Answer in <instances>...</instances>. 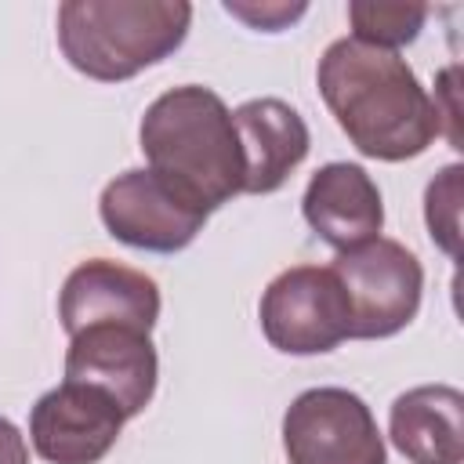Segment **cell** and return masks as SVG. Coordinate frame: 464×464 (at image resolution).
Masks as SVG:
<instances>
[{
	"instance_id": "obj_9",
	"label": "cell",
	"mask_w": 464,
	"mask_h": 464,
	"mask_svg": "<svg viewBox=\"0 0 464 464\" xmlns=\"http://www.w3.org/2000/svg\"><path fill=\"white\" fill-rule=\"evenodd\" d=\"M156 373H160V362H156V348L145 330L105 323V326H87L69 337L65 381H83V384L102 388L105 395L120 402L127 420L138 417L152 402Z\"/></svg>"
},
{
	"instance_id": "obj_15",
	"label": "cell",
	"mask_w": 464,
	"mask_h": 464,
	"mask_svg": "<svg viewBox=\"0 0 464 464\" xmlns=\"http://www.w3.org/2000/svg\"><path fill=\"white\" fill-rule=\"evenodd\" d=\"M457 199H460V167H446L439 170V178L428 185V225L442 218V228H446V239L457 246Z\"/></svg>"
},
{
	"instance_id": "obj_4",
	"label": "cell",
	"mask_w": 464,
	"mask_h": 464,
	"mask_svg": "<svg viewBox=\"0 0 464 464\" xmlns=\"http://www.w3.org/2000/svg\"><path fill=\"white\" fill-rule=\"evenodd\" d=\"M337 276L348 312H352V337L373 341L406 330L417 319L424 268L413 250L399 239L373 236L352 250H341L330 265Z\"/></svg>"
},
{
	"instance_id": "obj_1",
	"label": "cell",
	"mask_w": 464,
	"mask_h": 464,
	"mask_svg": "<svg viewBox=\"0 0 464 464\" xmlns=\"http://www.w3.org/2000/svg\"><path fill=\"white\" fill-rule=\"evenodd\" d=\"M315 80L337 127L370 160H413L439 138V105L399 51L355 36L334 40L319 58Z\"/></svg>"
},
{
	"instance_id": "obj_11",
	"label": "cell",
	"mask_w": 464,
	"mask_h": 464,
	"mask_svg": "<svg viewBox=\"0 0 464 464\" xmlns=\"http://www.w3.org/2000/svg\"><path fill=\"white\" fill-rule=\"evenodd\" d=\"M239 156H243V192H276L308 156V127L297 109L279 98H250L232 109Z\"/></svg>"
},
{
	"instance_id": "obj_5",
	"label": "cell",
	"mask_w": 464,
	"mask_h": 464,
	"mask_svg": "<svg viewBox=\"0 0 464 464\" xmlns=\"http://www.w3.org/2000/svg\"><path fill=\"white\" fill-rule=\"evenodd\" d=\"M261 330L276 352L323 355L352 337L348 297L330 268L297 265L279 272L261 294Z\"/></svg>"
},
{
	"instance_id": "obj_2",
	"label": "cell",
	"mask_w": 464,
	"mask_h": 464,
	"mask_svg": "<svg viewBox=\"0 0 464 464\" xmlns=\"http://www.w3.org/2000/svg\"><path fill=\"white\" fill-rule=\"evenodd\" d=\"M149 170L185 203L210 214L243 192V156L232 109L210 87L163 91L138 127Z\"/></svg>"
},
{
	"instance_id": "obj_6",
	"label": "cell",
	"mask_w": 464,
	"mask_h": 464,
	"mask_svg": "<svg viewBox=\"0 0 464 464\" xmlns=\"http://www.w3.org/2000/svg\"><path fill=\"white\" fill-rule=\"evenodd\" d=\"M290 464H388L370 406L348 388H308L283 413Z\"/></svg>"
},
{
	"instance_id": "obj_16",
	"label": "cell",
	"mask_w": 464,
	"mask_h": 464,
	"mask_svg": "<svg viewBox=\"0 0 464 464\" xmlns=\"http://www.w3.org/2000/svg\"><path fill=\"white\" fill-rule=\"evenodd\" d=\"M225 11L228 14H236V18H243V22H250L254 29H265V33H276V29H283L286 22H294V18H301L304 14V4H261V7H250V4H225Z\"/></svg>"
},
{
	"instance_id": "obj_10",
	"label": "cell",
	"mask_w": 464,
	"mask_h": 464,
	"mask_svg": "<svg viewBox=\"0 0 464 464\" xmlns=\"http://www.w3.org/2000/svg\"><path fill=\"white\" fill-rule=\"evenodd\" d=\"M58 319L69 337L105 323L149 334L160 319V286L138 268L94 257L69 272L58 301Z\"/></svg>"
},
{
	"instance_id": "obj_7",
	"label": "cell",
	"mask_w": 464,
	"mask_h": 464,
	"mask_svg": "<svg viewBox=\"0 0 464 464\" xmlns=\"http://www.w3.org/2000/svg\"><path fill=\"white\" fill-rule=\"evenodd\" d=\"M98 214L112 239L134 250H152V254L185 250L207 221L203 210L185 203L149 167H134L112 178L102 188Z\"/></svg>"
},
{
	"instance_id": "obj_17",
	"label": "cell",
	"mask_w": 464,
	"mask_h": 464,
	"mask_svg": "<svg viewBox=\"0 0 464 464\" xmlns=\"http://www.w3.org/2000/svg\"><path fill=\"white\" fill-rule=\"evenodd\" d=\"M0 464H29L25 435L7 417H0Z\"/></svg>"
},
{
	"instance_id": "obj_14",
	"label": "cell",
	"mask_w": 464,
	"mask_h": 464,
	"mask_svg": "<svg viewBox=\"0 0 464 464\" xmlns=\"http://www.w3.org/2000/svg\"><path fill=\"white\" fill-rule=\"evenodd\" d=\"M428 18V7L420 4H377V0H355L348 4V22L352 36L384 51H395L410 40H417L420 25Z\"/></svg>"
},
{
	"instance_id": "obj_13",
	"label": "cell",
	"mask_w": 464,
	"mask_h": 464,
	"mask_svg": "<svg viewBox=\"0 0 464 464\" xmlns=\"http://www.w3.org/2000/svg\"><path fill=\"white\" fill-rule=\"evenodd\" d=\"M464 395L450 384L410 388L392 402L388 435L410 464L464 460Z\"/></svg>"
},
{
	"instance_id": "obj_8",
	"label": "cell",
	"mask_w": 464,
	"mask_h": 464,
	"mask_svg": "<svg viewBox=\"0 0 464 464\" xmlns=\"http://www.w3.org/2000/svg\"><path fill=\"white\" fill-rule=\"evenodd\" d=\"M127 413L112 395L83 381H62L36 399L29 417L33 450L51 464H98L120 439Z\"/></svg>"
},
{
	"instance_id": "obj_12",
	"label": "cell",
	"mask_w": 464,
	"mask_h": 464,
	"mask_svg": "<svg viewBox=\"0 0 464 464\" xmlns=\"http://www.w3.org/2000/svg\"><path fill=\"white\" fill-rule=\"evenodd\" d=\"M301 210L304 221L315 228V236L330 243L337 254L381 236L384 225L381 188L359 163L319 167L304 188Z\"/></svg>"
},
{
	"instance_id": "obj_3",
	"label": "cell",
	"mask_w": 464,
	"mask_h": 464,
	"mask_svg": "<svg viewBox=\"0 0 464 464\" xmlns=\"http://www.w3.org/2000/svg\"><path fill=\"white\" fill-rule=\"evenodd\" d=\"M192 25L181 0H69L58 7L65 62L102 83H120L174 54Z\"/></svg>"
}]
</instances>
